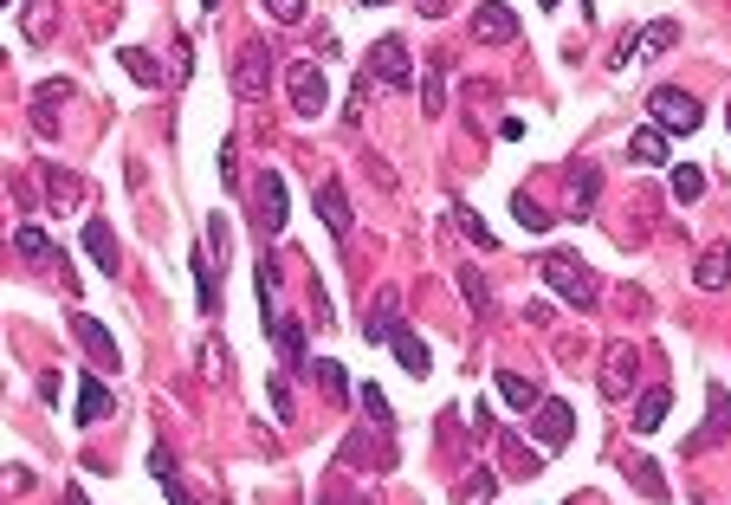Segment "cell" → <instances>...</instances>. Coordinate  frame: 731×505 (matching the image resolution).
<instances>
[{"label": "cell", "instance_id": "obj_20", "mask_svg": "<svg viewBox=\"0 0 731 505\" xmlns=\"http://www.w3.org/2000/svg\"><path fill=\"white\" fill-rule=\"evenodd\" d=\"M693 285H699V292H719V285H731V247H706V253H699Z\"/></svg>", "mask_w": 731, "mask_h": 505}, {"label": "cell", "instance_id": "obj_15", "mask_svg": "<svg viewBox=\"0 0 731 505\" xmlns=\"http://www.w3.org/2000/svg\"><path fill=\"white\" fill-rule=\"evenodd\" d=\"M85 253L98 259L104 279H117V266H123V259H117V234H110V221H98V214L85 221Z\"/></svg>", "mask_w": 731, "mask_h": 505}, {"label": "cell", "instance_id": "obj_9", "mask_svg": "<svg viewBox=\"0 0 731 505\" xmlns=\"http://www.w3.org/2000/svg\"><path fill=\"white\" fill-rule=\"evenodd\" d=\"M634 344H609L602 350V395H609V402H628L634 395Z\"/></svg>", "mask_w": 731, "mask_h": 505}, {"label": "cell", "instance_id": "obj_44", "mask_svg": "<svg viewBox=\"0 0 731 505\" xmlns=\"http://www.w3.org/2000/svg\"><path fill=\"white\" fill-rule=\"evenodd\" d=\"M363 7H389V0H363Z\"/></svg>", "mask_w": 731, "mask_h": 505}, {"label": "cell", "instance_id": "obj_41", "mask_svg": "<svg viewBox=\"0 0 731 505\" xmlns=\"http://www.w3.org/2000/svg\"><path fill=\"white\" fill-rule=\"evenodd\" d=\"M628 65H634V39L622 33V46H615V52H609V72H628Z\"/></svg>", "mask_w": 731, "mask_h": 505}, {"label": "cell", "instance_id": "obj_23", "mask_svg": "<svg viewBox=\"0 0 731 505\" xmlns=\"http://www.w3.org/2000/svg\"><path fill=\"white\" fill-rule=\"evenodd\" d=\"M570 195H576V214L596 208V195H602V169L596 162H570Z\"/></svg>", "mask_w": 731, "mask_h": 505}, {"label": "cell", "instance_id": "obj_40", "mask_svg": "<svg viewBox=\"0 0 731 505\" xmlns=\"http://www.w3.org/2000/svg\"><path fill=\"white\" fill-rule=\"evenodd\" d=\"M266 13L279 26H298V20H305V0H266Z\"/></svg>", "mask_w": 731, "mask_h": 505}, {"label": "cell", "instance_id": "obj_31", "mask_svg": "<svg viewBox=\"0 0 731 505\" xmlns=\"http://www.w3.org/2000/svg\"><path fill=\"white\" fill-rule=\"evenodd\" d=\"M201 376H208V382H227V376H233V350L208 337V344H201Z\"/></svg>", "mask_w": 731, "mask_h": 505}, {"label": "cell", "instance_id": "obj_32", "mask_svg": "<svg viewBox=\"0 0 731 505\" xmlns=\"http://www.w3.org/2000/svg\"><path fill=\"white\" fill-rule=\"evenodd\" d=\"M39 175H46V195H52V208H72V201H78V182L59 169V162H46Z\"/></svg>", "mask_w": 731, "mask_h": 505}, {"label": "cell", "instance_id": "obj_19", "mask_svg": "<svg viewBox=\"0 0 731 505\" xmlns=\"http://www.w3.org/2000/svg\"><path fill=\"white\" fill-rule=\"evenodd\" d=\"M628 39H634V52H641V59H660V52H673L680 26H673V20H654V26H628Z\"/></svg>", "mask_w": 731, "mask_h": 505}, {"label": "cell", "instance_id": "obj_28", "mask_svg": "<svg viewBox=\"0 0 731 505\" xmlns=\"http://www.w3.org/2000/svg\"><path fill=\"white\" fill-rule=\"evenodd\" d=\"M117 59H123V72H130V78H136V85H162V65H156V59H149V52H143V46H117Z\"/></svg>", "mask_w": 731, "mask_h": 505}, {"label": "cell", "instance_id": "obj_1", "mask_svg": "<svg viewBox=\"0 0 731 505\" xmlns=\"http://www.w3.org/2000/svg\"><path fill=\"white\" fill-rule=\"evenodd\" d=\"M544 285L563 298V305H583V311L602 298V279H596V272H589L576 253H563V247H557V253H544Z\"/></svg>", "mask_w": 731, "mask_h": 505}, {"label": "cell", "instance_id": "obj_22", "mask_svg": "<svg viewBox=\"0 0 731 505\" xmlns=\"http://www.w3.org/2000/svg\"><path fill=\"white\" fill-rule=\"evenodd\" d=\"M104 415H110V389L98 376H85V382H78V428H98Z\"/></svg>", "mask_w": 731, "mask_h": 505}, {"label": "cell", "instance_id": "obj_25", "mask_svg": "<svg viewBox=\"0 0 731 505\" xmlns=\"http://www.w3.org/2000/svg\"><path fill=\"white\" fill-rule=\"evenodd\" d=\"M499 395L518 408V415H531V408L544 402V395H537V382H531V376H518V370H499Z\"/></svg>", "mask_w": 731, "mask_h": 505}, {"label": "cell", "instance_id": "obj_24", "mask_svg": "<svg viewBox=\"0 0 731 505\" xmlns=\"http://www.w3.org/2000/svg\"><path fill=\"white\" fill-rule=\"evenodd\" d=\"M26 39H33V46H46L52 39V26H59V0H26Z\"/></svg>", "mask_w": 731, "mask_h": 505}, {"label": "cell", "instance_id": "obj_37", "mask_svg": "<svg viewBox=\"0 0 731 505\" xmlns=\"http://www.w3.org/2000/svg\"><path fill=\"white\" fill-rule=\"evenodd\" d=\"M13 247H20L26 259H39V266H46V259H52V240L39 234V227H13Z\"/></svg>", "mask_w": 731, "mask_h": 505}, {"label": "cell", "instance_id": "obj_27", "mask_svg": "<svg viewBox=\"0 0 731 505\" xmlns=\"http://www.w3.org/2000/svg\"><path fill=\"white\" fill-rule=\"evenodd\" d=\"M421 111L427 117H440V111H447V65H427V78H421Z\"/></svg>", "mask_w": 731, "mask_h": 505}, {"label": "cell", "instance_id": "obj_42", "mask_svg": "<svg viewBox=\"0 0 731 505\" xmlns=\"http://www.w3.org/2000/svg\"><path fill=\"white\" fill-rule=\"evenodd\" d=\"M421 7V20H440V13H447V0H415Z\"/></svg>", "mask_w": 731, "mask_h": 505}, {"label": "cell", "instance_id": "obj_39", "mask_svg": "<svg viewBox=\"0 0 731 505\" xmlns=\"http://www.w3.org/2000/svg\"><path fill=\"white\" fill-rule=\"evenodd\" d=\"M512 214H518L524 227H531V234H544V227H550V214H544V208H531V195H518V201H512Z\"/></svg>", "mask_w": 731, "mask_h": 505}, {"label": "cell", "instance_id": "obj_47", "mask_svg": "<svg viewBox=\"0 0 731 505\" xmlns=\"http://www.w3.org/2000/svg\"><path fill=\"white\" fill-rule=\"evenodd\" d=\"M725 124H731V104H725Z\"/></svg>", "mask_w": 731, "mask_h": 505}, {"label": "cell", "instance_id": "obj_5", "mask_svg": "<svg viewBox=\"0 0 731 505\" xmlns=\"http://www.w3.org/2000/svg\"><path fill=\"white\" fill-rule=\"evenodd\" d=\"M266 78H272V46L266 39H246L240 59H233V91L240 98H266Z\"/></svg>", "mask_w": 731, "mask_h": 505}, {"label": "cell", "instance_id": "obj_18", "mask_svg": "<svg viewBox=\"0 0 731 505\" xmlns=\"http://www.w3.org/2000/svg\"><path fill=\"white\" fill-rule=\"evenodd\" d=\"M667 130H634L628 136V162H641V169H667Z\"/></svg>", "mask_w": 731, "mask_h": 505}, {"label": "cell", "instance_id": "obj_46", "mask_svg": "<svg viewBox=\"0 0 731 505\" xmlns=\"http://www.w3.org/2000/svg\"><path fill=\"white\" fill-rule=\"evenodd\" d=\"M201 7H220V0H201Z\"/></svg>", "mask_w": 731, "mask_h": 505}, {"label": "cell", "instance_id": "obj_8", "mask_svg": "<svg viewBox=\"0 0 731 505\" xmlns=\"http://www.w3.org/2000/svg\"><path fill=\"white\" fill-rule=\"evenodd\" d=\"M72 337H78V344H85V357H91V370H117V337H110L104 331V324L98 318H91V311H72Z\"/></svg>", "mask_w": 731, "mask_h": 505}, {"label": "cell", "instance_id": "obj_11", "mask_svg": "<svg viewBox=\"0 0 731 505\" xmlns=\"http://www.w3.org/2000/svg\"><path fill=\"white\" fill-rule=\"evenodd\" d=\"M149 473H156V486L169 493V505H201V499L182 486V460L169 454V441H156V447H149Z\"/></svg>", "mask_w": 731, "mask_h": 505}, {"label": "cell", "instance_id": "obj_26", "mask_svg": "<svg viewBox=\"0 0 731 505\" xmlns=\"http://www.w3.org/2000/svg\"><path fill=\"white\" fill-rule=\"evenodd\" d=\"M59 98H65V85H39L33 91V124H39V136H59Z\"/></svg>", "mask_w": 731, "mask_h": 505}, {"label": "cell", "instance_id": "obj_7", "mask_svg": "<svg viewBox=\"0 0 731 505\" xmlns=\"http://www.w3.org/2000/svg\"><path fill=\"white\" fill-rule=\"evenodd\" d=\"M473 39L479 46H512L518 39V13L505 7V0H479L473 7Z\"/></svg>", "mask_w": 731, "mask_h": 505}, {"label": "cell", "instance_id": "obj_34", "mask_svg": "<svg viewBox=\"0 0 731 505\" xmlns=\"http://www.w3.org/2000/svg\"><path fill=\"white\" fill-rule=\"evenodd\" d=\"M460 292H466V305H473V311H492V285L479 279V266H460Z\"/></svg>", "mask_w": 731, "mask_h": 505}, {"label": "cell", "instance_id": "obj_33", "mask_svg": "<svg viewBox=\"0 0 731 505\" xmlns=\"http://www.w3.org/2000/svg\"><path fill=\"white\" fill-rule=\"evenodd\" d=\"M356 402L369 408V421H376V428H395V408H389V395H382L376 382H363V389H356Z\"/></svg>", "mask_w": 731, "mask_h": 505}, {"label": "cell", "instance_id": "obj_16", "mask_svg": "<svg viewBox=\"0 0 731 505\" xmlns=\"http://www.w3.org/2000/svg\"><path fill=\"white\" fill-rule=\"evenodd\" d=\"M395 324H402V292H376V311L363 318V337L369 344H389Z\"/></svg>", "mask_w": 731, "mask_h": 505}, {"label": "cell", "instance_id": "obj_29", "mask_svg": "<svg viewBox=\"0 0 731 505\" xmlns=\"http://www.w3.org/2000/svg\"><path fill=\"white\" fill-rule=\"evenodd\" d=\"M492 493H499V473H492V467H473L460 480V505H486Z\"/></svg>", "mask_w": 731, "mask_h": 505}, {"label": "cell", "instance_id": "obj_6", "mask_svg": "<svg viewBox=\"0 0 731 505\" xmlns=\"http://www.w3.org/2000/svg\"><path fill=\"white\" fill-rule=\"evenodd\" d=\"M369 78L376 85H395V91H408L415 85V65H408V39H376V59H369Z\"/></svg>", "mask_w": 731, "mask_h": 505}, {"label": "cell", "instance_id": "obj_38", "mask_svg": "<svg viewBox=\"0 0 731 505\" xmlns=\"http://www.w3.org/2000/svg\"><path fill=\"white\" fill-rule=\"evenodd\" d=\"M311 376L324 382L330 395H343V389H350V376H343V370H337V363H330V357H317V363H311Z\"/></svg>", "mask_w": 731, "mask_h": 505}, {"label": "cell", "instance_id": "obj_10", "mask_svg": "<svg viewBox=\"0 0 731 505\" xmlns=\"http://www.w3.org/2000/svg\"><path fill=\"white\" fill-rule=\"evenodd\" d=\"M531 434H537L544 447H563V441L576 434V408H570V402H537V408H531Z\"/></svg>", "mask_w": 731, "mask_h": 505}, {"label": "cell", "instance_id": "obj_4", "mask_svg": "<svg viewBox=\"0 0 731 505\" xmlns=\"http://www.w3.org/2000/svg\"><path fill=\"white\" fill-rule=\"evenodd\" d=\"M285 214H292V201H285V175H279V169H266V175L253 182V227L272 240V234L285 227Z\"/></svg>", "mask_w": 731, "mask_h": 505}, {"label": "cell", "instance_id": "obj_36", "mask_svg": "<svg viewBox=\"0 0 731 505\" xmlns=\"http://www.w3.org/2000/svg\"><path fill=\"white\" fill-rule=\"evenodd\" d=\"M706 195V175L693 169V162H680V169H673V201H699Z\"/></svg>", "mask_w": 731, "mask_h": 505}, {"label": "cell", "instance_id": "obj_35", "mask_svg": "<svg viewBox=\"0 0 731 505\" xmlns=\"http://www.w3.org/2000/svg\"><path fill=\"white\" fill-rule=\"evenodd\" d=\"M337 454H343V467H356V473H369V467H382V460H369V454H376V447H369V434H350V441H343V447H337Z\"/></svg>", "mask_w": 731, "mask_h": 505}, {"label": "cell", "instance_id": "obj_3", "mask_svg": "<svg viewBox=\"0 0 731 505\" xmlns=\"http://www.w3.org/2000/svg\"><path fill=\"white\" fill-rule=\"evenodd\" d=\"M285 91H292V111H298V117H324L330 85H324V65H317V59L285 65Z\"/></svg>", "mask_w": 731, "mask_h": 505}, {"label": "cell", "instance_id": "obj_14", "mask_svg": "<svg viewBox=\"0 0 731 505\" xmlns=\"http://www.w3.org/2000/svg\"><path fill=\"white\" fill-rule=\"evenodd\" d=\"M622 473L634 480V493H641V499L667 505V473H660V460H647V454H628V460H622Z\"/></svg>", "mask_w": 731, "mask_h": 505}, {"label": "cell", "instance_id": "obj_30", "mask_svg": "<svg viewBox=\"0 0 731 505\" xmlns=\"http://www.w3.org/2000/svg\"><path fill=\"white\" fill-rule=\"evenodd\" d=\"M453 221H460V234H466V240H473V247H479V253H492V247H499V240H492V227H486V221H479V214H473V208H460V201H453Z\"/></svg>", "mask_w": 731, "mask_h": 505}, {"label": "cell", "instance_id": "obj_45", "mask_svg": "<svg viewBox=\"0 0 731 505\" xmlns=\"http://www.w3.org/2000/svg\"><path fill=\"white\" fill-rule=\"evenodd\" d=\"M537 7H557V0H537Z\"/></svg>", "mask_w": 731, "mask_h": 505}, {"label": "cell", "instance_id": "obj_43", "mask_svg": "<svg viewBox=\"0 0 731 505\" xmlns=\"http://www.w3.org/2000/svg\"><path fill=\"white\" fill-rule=\"evenodd\" d=\"M65 505H91V499H85V493H78V486H72V493H65Z\"/></svg>", "mask_w": 731, "mask_h": 505}, {"label": "cell", "instance_id": "obj_21", "mask_svg": "<svg viewBox=\"0 0 731 505\" xmlns=\"http://www.w3.org/2000/svg\"><path fill=\"white\" fill-rule=\"evenodd\" d=\"M667 408H673L667 389H641V395H634V434H654L660 421H667Z\"/></svg>", "mask_w": 731, "mask_h": 505}, {"label": "cell", "instance_id": "obj_13", "mask_svg": "<svg viewBox=\"0 0 731 505\" xmlns=\"http://www.w3.org/2000/svg\"><path fill=\"white\" fill-rule=\"evenodd\" d=\"M706 402H712V415H706V428H699L693 441H686V454H706V447H719L725 434H731V395L719 389V382H712V395H706Z\"/></svg>", "mask_w": 731, "mask_h": 505}, {"label": "cell", "instance_id": "obj_12", "mask_svg": "<svg viewBox=\"0 0 731 505\" xmlns=\"http://www.w3.org/2000/svg\"><path fill=\"white\" fill-rule=\"evenodd\" d=\"M317 214H324V227L337 240L356 234V214H350V195H343V182H317Z\"/></svg>", "mask_w": 731, "mask_h": 505}, {"label": "cell", "instance_id": "obj_17", "mask_svg": "<svg viewBox=\"0 0 731 505\" xmlns=\"http://www.w3.org/2000/svg\"><path fill=\"white\" fill-rule=\"evenodd\" d=\"M389 350H395V363H402L408 376H427V363H434V357H427V344L408 331V324H395V331H389Z\"/></svg>", "mask_w": 731, "mask_h": 505}, {"label": "cell", "instance_id": "obj_2", "mask_svg": "<svg viewBox=\"0 0 731 505\" xmlns=\"http://www.w3.org/2000/svg\"><path fill=\"white\" fill-rule=\"evenodd\" d=\"M647 111H654V130H667V136H693L699 124H706L699 98H686L680 85H660L654 98H647Z\"/></svg>", "mask_w": 731, "mask_h": 505}]
</instances>
